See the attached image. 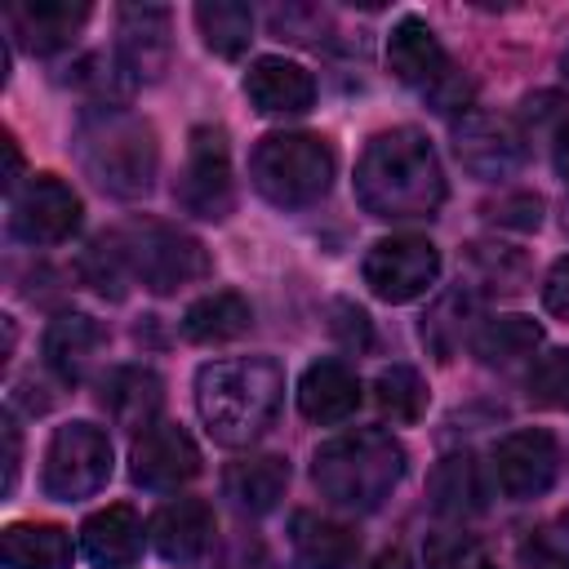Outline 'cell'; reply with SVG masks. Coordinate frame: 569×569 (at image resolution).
Returning a JSON list of instances; mask_svg holds the SVG:
<instances>
[{
  "label": "cell",
  "instance_id": "cell-36",
  "mask_svg": "<svg viewBox=\"0 0 569 569\" xmlns=\"http://www.w3.org/2000/svg\"><path fill=\"white\" fill-rule=\"evenodd\" d=\"M338 316L347 320V325H342V329H347V342L369 347V316H365L360 307H347V302H338Z\"/></svg>",
  "mask_w": 569,
  "mask_h": 569
},
{
  "label": "cell",
  "instance_id": "cell-5",
  "mask_svg": "<svg viewBox=\"0 0 569 569\" xmlns=\"http://www.w3.org/2000/svg\"><path fill=\"white\" fill-rule=\"evenodd\" d=\"M333 169L338 156L320 133H267L249 156L253 187L280 209L316 204L329 191Z\"/></svg>",
  "mask_w": 569,
  "mask_h": 569
},
{
  "label": "cell",
  "instance_id": "cell-19",
  "mask_svg": "<svg viewBox=\"0 0 569 569\" xmlns=\"http://www.w3.org/2000/svg\"><path fill=\"white\" fill-rule=\"evenodd\" d=\"M80 551L98 569H129L142 556V520L133 507L111 502L80 525Z\"/></svg>",
  "mask_w": 569,
  "mask_h": 569
},
{
  "label": "cell",
  "instance_id": "cell-15",
  "mask_svg": "<svg viewBox=\"0 0 569 569\" xmlns=\"http://www.w3.org/2000/svg\"><path fill=\"white\" fill-rule=\"evenodd\" d=\"M213 507L200 498H173L151 516V542L173 565H196L213 551Z\"/></svg>",
  "mask_w": 569,
  "mask_h": 569
},
{
  "label": "cell",
  "instance_id": "cell-39",
  "mask_svg": "<svg viewBox=\"0 0 569 569\" xmlns=\"http://www.w3.org/2000/svg\"><path fill=\"white\" fill-rule=\"evenodd\" d=\"M369 569H418V565H413V560H409L400 547H391V551H382V556H378Z\"/></svg>",
  "mask_w": 569,
  "mask_h": 569
},
{
  "label": "cell",
  "instance_id": "cell-16",
  "mask_svg": "<svg viewBox=\"0 0 569 569\" xmlns=\"http://www.w3.org/2000/svg\"><path fill=\"white\" fill-rule=\"evenodd\" d=\"M244 98L262 116H302L316 102V80L289 58H258L244 71Z\"/></svg>",
  "mask_w": 569,
  "mask_h": 569
},
{
  "label": "cell",
  "instance_id": "cell-18",
  "mask_svg": "<svg viewBox=\"0 0 569 569\" xmlns=\"http://www.w3.org/2000/svg\"><path fill=\"white\" fill-rule=\"evenodd\" d=\"M98 405L107 409V418L116 427L138 431V427L156 422V413L164 405V382L142 365H120L98 382Z\"/></svg>",
  "mask_w": 569,
  "mask_h": 569
},
{
  "label": "cell",
  "instance_id": "cell-14",
  "mask_svg": "<svg viewBox=\"0 0 569 569\" xmlns=\"http://www.w3.org/2000/svg\"><path fill=\"white\" fill-rule=\"evenodd\" d=\"M453 147H458L462 169L489 182L511 178L525 160V133L507 116H489V111H467L453 129Z\"/></svg>",
  "mask_w": 569,
  "mask_h": 569
},
{
  "label": "cell",
  "instance_id": "cell-40",
  "mask_svg": "<svg viewBox=\"0 0 569 569\" xmlns=\"http://www.w3.org/2000/svg\"><path fill=\"white\" fill-rule=\"evenodd\" d=\"M565 67H569V53H565Z\"/></svg>",
  "mask_w": 569,
  "mask_h": 569
},
{
  "label": "cell",
  "instance_id": "cell-2",
  "mask_svg": "<svg viewBox=\"0 0 569 569\" xmlns=\"http://www.w3.org/2000/svg\"><path fill=\"white\" fill-rule=\"evenodd\" d=\"M284 400V373L271 356H231L209 360L196 373V409L209 436L227 449L253 445L267 436Z\"/></svg>",
  "mask_w": 569,
  "mask_h": 569
},
{
  "label": "cell",
  "instance_id": "cell-10",
  "mask_svg": "<svg viewBox=\"0 0 569 569\" xmlns=\"http://www.w3.org/2000/svg\"><path fill=\"white\" fill-rule=\"evenodd\" d=\"M440 276V249L427 236H387L365 253V284L382 302H413Z\"/></svg>",
  "mask_w": 569,
  "mask_h": 569
},
{
  "label": "cell",
  "instance_id": "cell-34",
  "mask_svg": "<svg viewBox=\"0 0 569 569\" xmlns=\"http://www.w3.org/2000/svg\"><path fill=\"white\" fill-rule=\"evenodd\" d=\"M511 569H569V560L551 542H525L516 551V565Z\"/></svg>",
  "mask_w": 569,
  "mask_h": 569
},
{
  "label": "cell",
  "instance_id": "cell-25",
  "mask_svg": "<svg viewBox=\"0 0 569 569\" xmlns=\"http://www.w3.org/2000/svg\"><path fill=\"white\" fill-rule=\"evenodd\" d=\"M4 569H71V538L58 525L18 520L0 533Z\"/></svg>",
  "mask_w": 569,
  "mask_h": 569
},
{
  "label": "cell",
  "instance_id": "cell-24",
  "mask_svg": "<svg viewBox=\"0 0 569 569\" xmlns=\"http://www.w3.org/2000/svg\"><path fill=\"white\" fill-rule=\"evenodd\" d=\"M284 485H289V462L276 453H253L222 471V493L249 516L271 511L284 498Z\"/></svg>",
  "mask_w": 569,
  "mask_h": 569
},
{
  "label": "cell",
  "instance_id": "cell-13",
  "mask_svg": "<svg viewBox=\"0 0 569 569\" xmlns=\"http://www.w3.org/2000/svg\"><path fill=\"white\" fill-rule=\"evenodd\" d=\"M196 471H200V449L173 422H151L129 445V476L142 489H178Z\"/></svg>",
  "mask_w": 569,
  "mask_h": 569
},
{
  "label": "cell",
  "instance_id": "cell-20",
  "mask_svg": "<svg viewBox=\"0 0 569 569\" xmlns=\"http://www.w3.org/2000/svg\"><path fill=\"white\" fill-rule=\"evenodd\" d=\"M89 4L84 0H27L9 9V22L18 27L22 44L31 53H58L76 40V31L84 27Z\"/></svg>",
  "mask_w": 569,
  "mask_h": 569
},
{
  "label": "cell",
  "instance_id": "cell-28",
  "mask_svg": "<svg viewBox=\"0 0 569 569\" xmlns=\"http://www.w3.org/2000/svg\"><path fill=\"white\" fill-rule=\"evenodd\" d=\"M542 342V325H533L529 316H498L489 325L476 329L471 347L485 365H511V360H525L533 356Z\"/></svg>",
  "mask_w": 569,
  "mask_h": 569
},
{
  "label": "cell",
  "instance_id": "cell-7",
  "mask_svg": "<svg viewBox=\"0 0 569 569\" xmlns=\"http://www.w3.org/2000/svg\"><path fill=\"white\" fill-rule=\"evenodd\" d=\"M44 493L58 502L93 498L111 480V440L93 422H67L49 436L44 449Z\"/></svg>",
  "mask_w": 569,
  "mask_h": 569
},
{
  "label": "cell",
  "instance_id": "cell-33",
  "mask_svg": "<svg viewBox=\"0 0 569 569\" xmlns=\"http://www.w3.org/2000/svg\"><path fill=\"white\" fill-rule=\"evenodd\" d=\"M542 307L560 320H569V253L560 262H551L547 280H542Z\"/></svg>",
  "mask_w": 569,
  "mask_h": 569
},
{
  "label": "cell",
  "instance_id": "cell-35",
  "mask_svg": "<svg viewBox=\"0 0 569 569\" xmlns=\"http://www.w3.org/2000/svg\"><path fill=\"white\" fill-rule=\"evenodd\" d=\"M22 458V440H18V422L13 418H4V493H13V485H18V462Z\"/></svg>",
  "mask_w": 569,
  "mask_h": 569
},
{
  "label": "cell",
  "instance_id": "cell-12",
  "mask_svg": "<svg viewBox=\"0 0 569 569\" xmlns=\"http://www.w3.org/2000/svg\"><path fill=\"white\" fill-rule=\"evenodd\" d=\"M556 471H560V449H556L551 431L525 427V431L502 436L498 449H493V485L511 502L542 498L556 485Z\"/></svg>",
  "mask_w": 569,
  "mask_h": 569
},
{
  "label": "cell",
  "instance_id": "cell-23",
  "mask_svg": "<svg viewBox=\"0 0 569 569\" xmlns=\"http://www.w3.org/2000/svg\"><path fill=\"white\" fill-rule=\"evenodd\" d=\"M289 542L307 569H351L360 556L356 533L329 516H316V511H298L289 520Z\"/></svg>",
  "mask_w": 569,
  "mask_h": 569
},
{
  "label": "cell",
  "instance_id": "cell-1",
  "mask_svg": "<svg viewBox=\"0 0 569 569\" xmlns=\"http://www.w3.org/2000/svg\"><path fill=\"white\" fill-rule=\"evenodd\" d=\"M356 200L373 218H431L445 200V173L418 129L369 138L356 164Z\"/></svg>",
  "mask_w": 569,
  "mask_h": 569
},
{
  "label": "cell",
  "instance_id": "cell-6",
  "mask_svg": "<svg viewBox=\"0 0 569 569\" xmlns=\"http://www.w3.org/2000/svg\"><path fill=\"white\" fill-rule=\"evenodd\" d=\"M120 258L129 280H142L151 293H173L209 276V253L196 236L164 227V222H129L102 236Z\"/></svg>",
  "mask_w": 569,
  "mask_h": 569
},
{
  "label": "cell",
  "instance_id": "cell-8",
  "mask_svg": "<svg viewBox=\"0 0 569 569\" xmlns=\"http://www.w3.org/2000/svg\"><path fill=\"white\" fill-rule=\"evenodd\" d=\"M173 200L191 218H227L236 204V178H231V147L227 133L213 124H196L187 138V160L173 182Z\"/></svg>",
  "mask_w": 569,
  "mask_h": 569
},
{
  "label": "cell",
  "instance_id": "cell-17",
  "mask_svg": "<svg viewBox=\"0 0 569 569\" xmlns=\"http://www.w3.org/2000/svg\"><path fill=\"white\" fill-rule=\"evenodd\" d=\"M120 67L138 80H156L169 67V9L160 4L120 9Z\"/></svg>",
  "mask_w": 569,
  "mask_h": 569
},
{
  "label": "cell",
  "instance_id": "cell-3",
  "mask_svg": "<svg viewBox=\"0 0 569 569\" xmlns=\"http://www.w3.org/2000/svg\"><path fill=\"white\" fill-rule=\"evenodd\" d=\"M400 476H405V449L391 431L378 427L333 436L311 458L316 489L347 511H373L382 498H391Z\"/></svg>",
  "mask_w": 569,
  "mask_h": 569
},
{
  "label": "cell",
  "instance_id": "cell-29",
  "mask_svg": "<svg viewBox=\"0 0 569 569\" xmlns=\"http://www.w3.org/2000/svg\"><path fill=\"white\" fill-rule=\"evenodd\" d=\"M196 27L204 36V44L218 58H240L253 40V13L249 4H231V0H213V4H196Z\"/></svg>",
  "mask_w": 569,
  "mask_h": 569
},
{
  "label": "cell",
  "instance_id": "cell-38",
  "mask_svg": "<svg viewBox=\"0 0 569 569\" xmlns=\"http://www.w3.org/2000/svg\"><path fill=\"white\" fill-rule=\"evenodd\" d=\"M551 160H556V173L569 182V120L556 129V147H551Z\"/></svg>",
  "mask_w": 569,
  "mask_h": 569
},
{
  "label": "cell",
  "instance_id": "cell-31",
  "mask_svg": "<svg viewBox=\"0 0 569 569\" xmlns=\"http://www.w3.org/2000/svg\"><path fill=\"white\" fill-rule=\"evenodd\" d=\"M529 400L542 409H569V351H547L529 369Z\"/></svg>",
  "mask_w": 569,
  "mask_h": 569
},
{
  "label": "cell",
  "instance_id": "cell-32",
  "mask_svg": "<svg viewBox=\"0 0 569 569\" xmlns=\"http://www.w3.org/2000/svg\"><path fill=\"white\" fill-rule=\"evenodd\" d=\"M427 569H498V565L485 551V542H476L471 533H440L427 547Z\"/></svg>",
  "mask_w": 569,
  "mask_h": 569
},
{
  "label": "cell",
  "instance_id": "cell-22",
  "mask_svg": "<svg viewBox=\"0 0 569 569\" xmlns=\"http://www.w3.org/2000/svg\"><path fill=\"white\" fill-rule=\"evenodd\" d=\"M102 342H107V333L93 316L67 311L44 329V360L62 382H80L89 373V365L98 360Z\"/></svg>",
  "mask_w": 569,
  "mask_h": 569
},
{
  "label": "cell",
  "instance_id": "cell-4",
  "mask_svg": "<svg viewBox=\"0 0 569 569\" xmlns=\"http://www.w3.org/2000/svg\"><path fill=\"white\" fill-rule=\"evenodd\" d=\"M80 164L84 173L111 191V196H147L151 191V178H156V133L147 120H138L133 111L124 107H98L84 116L80 124Z\"/></svg>",
  "mask_w": 569,
  "mask_h": 569
},
{
  "label": "cell",
  "instance_id": "cell-21",
  "mask_svg": "<svg viewBox=\"0 0 569 569\" xmlns=\"http://www.w3.org/2000/svg\"><path fill=\"white\" fill-rule=\"evenodd\" d=\"M360 405V382L342 360H316L298 378V409L311 422H342Z\"/></svg>",
  "mask_w": 569,
  "mask_h": 569
},
{
  "label": "cell",
  "instance_id": "cell-26",
  "mask_svg": "<svg viewBox=\"0 0 569 569\" xmlns=\"http://www.w3.org/2000/svg\"><path fill=\"white\" fill-rule=\"evenodd\" d=\"M249 325H253L249 302H244L240 293H231V289H213V293H204V298H196V302L187 307V316H182V338L213 347V342L240 338Z\"/></svg>",
  "mask_w": 569,
  "mask_h": 569
},
{
  "label": "cell",
  "instance_id": "cell-9",
  "mask_svg": "<svg viewBox=\"0 0 569 569\" xmlns=\"http://www.w3.org/2000/svg\"><path fill=\"white\" fill-rule=\"evenodd\" d=\"M387 67L400 84H413V89H427L436 93V107L440 111H453L458 98H462V80L453 76L449 67V53L445 44L436 40V31L422 22V18H400L387 36Z\"/></svg>",
  "mask_w": 569,
  "mask_h": 569
},
{
  "label": "cell",
  "instance_id": "cell-11",
  "mask_svg": "<svg viewBox=\"0 0 569 569\" xmlns=\"http://www.w3.org/2000/svg\"><path fill=\"white\" fill-rule=\"evenodd\" d=\"M80 213H84L80 196L53 173H36L9 196V227L27 244H62V240H71L76 227H80Z\"/></svg>",
  "mask_w": 569,
  "mask_h": 569
},
{
  "label": "cell",
  "instance_id": "cell-30",
  "mask_svg": "<svg viewBox=\"0 0 569 569\" xmlns=\"http://www.w3.org/2000/svg\"><path fill=\"white\" fill-rule=\"evenodd\" d=\"M373 400H378V409H382L387 422L409 427V422H418L422 409H427V382H422L418 369L391 365V369H382V373L373 378Z\"/></svg>",
  "mask_w": 569,
  "mask_h": 569
},
{
  "label": "cell",
  "instance_id": "cell-37",
  "mask_svg": "<svg viewBox=\"0 0 569 569\" xmlns=\"http://www.w3.org/2000/svg\"><path fill=\"white\" fill-rule=\"evenodd\" d=\"M4 156H9V169H4V187H9V196H13V191H18V178H22V151H18L13 133H4Z\"/></svg>",
  "mask_w": 569,
  "mask_h": 569
},
{
  "label": "cell",
  "instance_id": "cell-27",
  "mask_svg": "<svg viewBox=\"0 0 569 569\" xmlns=\"http://www.w3.org/2000/svg\"><path fill=\"white\" fill-rule=\"evenodd\" d=\"M431 507L440 516H471L485 507V480L471 453H453L431 471Z\"/></svg>",
  "mask_w": 569,
  "mask_h": 569
}]
</instances>
